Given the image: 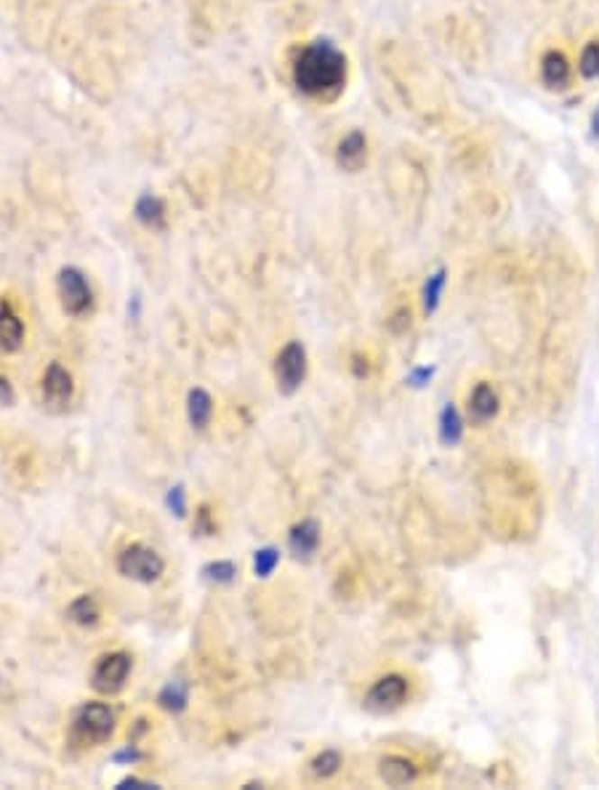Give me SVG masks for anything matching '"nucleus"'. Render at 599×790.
I'll list each match as a JSON object with an SVG mask.
<instances>
[{"instance_id":"nucleus-1","label":"nucleus","mask_w":599,"mask_h":790,"mask_svg":"<svg viewBox=\"0 0 599 790\" xmlns=\"http://www.w3.org/2000/svg\"><path fill=\"white\" fill-rule=\"evenodd\" d=\"M347 72L344 51L325 38L301 46L294 57V86L309 99H336L347 86Z\"/></svg>"},{"instance_id":"nucleus-2","label":"nucleus","mask_w":599,"mask_h":790,"mask_svg":"<svg viewBox=\"0 0 599 790\" xmlns=\"http://www.w3.org/2000/svg\"><path fill=\"white\" fill-rule=\"evenodd\" d=\"M115 732V713L104 703H88L77 711L72 722V740L80 745L107 742Z\"/></svg>"},{"instance_id":"nucleus-3","label":"nucleus","mask_w":599,"mask_h":790,"mask_svg":"<svg viewBox=\"0 0 599 790\" xmlns=\"http://www.w3.org/2000/svg\"><path fill=\"white\" fill-rule=\"evenodd\" d=\"M57 287H59L61 309L69 317H86L94 309V290L80 269H75V267L61 269Z\"/></svg>"},{"instance_id":"nucleus-4","label":"nucleus","mask_w":599,"mask_h":790,"mask_svg":"<svg viewBox=\"0 0 599 790\" xmlns=\"http://www.w3.org/2000/svg\"><path fill=\"white\" fill-rule=\"evenodd\" d=\"M118 569L131 577V580H139V583H155L160 575H163V559L155 549L144 546V543H133L128 546L118 559Z\"/></svg>"},{"instance_id":"nucleus-5","label":"nucleus","mask_w":599,"mask_h":790,"mask_svg":"<svg viewBox=\"0 0 599 790\" xmlns=\"http://www.w3.org/2000/svg\"><path fill=\"white\" fill-rule=\"evenodd\" d=\"M275 376H277V386L283 395H294L301 386L304 376H306V351L299 341L288 343L280 354H277V365H275Z\"/></svg>"},{"instance_id":"nucleus-6","label":"nucleus","mask_w":599,"mask_h":790,"mask_svg":"<svg viewBox=\"0 0 599 790\" xmlns=\"http://www.w3.org/2000/svg\"><path fill=\"white\" fill-rule=\"evenodd\" d=\"M131 655L125 652H110L104 658H99L96 668H94V676H91V684L94 689L104 692V695H113V692H120L125 686V678L131 674Z\"/></svg>"},{"instance_id":"nucleus-7","label":"nucleus","mask_w":599,"mask_h":790,"mask_svg":"<svg viewBox=\"0 0 599 790\" xmlns=\"http://www.w3.org/2000/svg\"><path fill=\"white\" fill-rule=\"evenodd\" d=\"M405 697H408V681L403 676H397V674H389V676L378 678V681L373 684V689L368 692L365 705H368L370 711H381V713H386V711L400 708V705L405 703Z\"/></svg>"},{"instance_id":"nucleus-8","label":"nucleus","mask_w":599,"mask_h":790,"mask_svg":"<svg viewBox=\"0 0 599 790\" xmlns=\"http://www.w3.org/2000/svg\"><path fill=\"white\" fill-rule=\"evenodd\" d=\"M72 392H75V384H72L69 370L59 362H54L43 376V399H46V404L64 407L72 399Z\"/></svg>"},{"instance_id":"nucleus-9","label":"nucleus","mask_w":599,"mask_h":790,"mask_svg":"<svg viewBox=\"0 0 599 790\" xmlns=\"http://www.w3.org/2000/svg\"><path fill=\"white\" fill-rule=\"evenodd\" d=\"M336 163L344 170L355 173L368 163V136L362 131H349L336 147Z\"/></svg>"},{"instance_id":"nucleus-10","label":"nucleus","mask_w":599,"mask_h":790,"mask_svg":"<svg viewBox=\"0 0 599 790\" xmlns=\"http://www.w3.org/2000/svg\"><path fill=\"white\" fill-rule=\"evenodd\" d=\"M24 341V322L11 306V301H0V351H16Z\"/></svg>"},{"instance_id":"nucleus-11","label":"nucleus","mask_w":599,"mask_h":790,"mask_svg":"<svg viewBox=\"0 0 599 790\" xmlns=\"http://www.w3.org/2000/svg\"><path fill=\"white\" fill-rule=\"evenodd\" d=\"M540 77L549 88H567L570 83V61L562 51H546L540 59Z\"/></svg>"},{"instance_id":"nucleus-12","label":"nucleus","mask_w":599,"mask_h":790,"mask_svg":"<svg viewBox=\"0 0 599 790\" xmlns=\"http://www.w3.org/2000/svg\"><path fill=\"white\" fill-rule=\"evenodd\" d=\"M133 213L147 229H166V224H168V208L158 195H141L136 200Z\"/></svg>"},{"instance_id":"nucleus-13","label":"nucleus","mask_w":599,"mask_h":790,"mask_svg":"<svg viewBox=\"0 0 599 790\" xmlns=\"http://www.w3.org/2000/svg\"><path fill=\"white\" fill-rule=\"evenodd\" d=\"M378 772H381V780H384L386 785H395V788L408 785V783L416 780V767H413V761H408V758H403V756H386V758L381 761Z\"/></svg>"},{"instance_id":"nucleus-14","label":"nucleus","mask_w":599,"mask_h":790,"mask_svg":"<svg viewBox=\"0 0 599 790\" xmlns=\"http://www.w3.org/2000/svg\"><path fill=\"white\" fill-rule=\"evenodd\" d=\"M288 543H291V549H294L296 557H312L317 551V546H320V527H317V522L306 519V522L296 524L291 530Z\"/></svg>"},{"instance_id":"nucleus-15","label":"nucleus","mask_w":599,"mask_h":790,"mask_svg":"<svg viewBox=\"0 0 599 790\" xmlns=\"http://www.w3.org/2000/svg\"><path fill=\"white\" fill-rule=\"evenodd\" d=\"M186 410H189V423L195 429H205L211 423V415H213V399L203 389H192L189 399H186Z\"/></svg>"},{"instance_id":"nucleus-16","label":"nucleus","mask_w":599,"mask_h":790,"mask_svg":"<svg viewBox=\"0 0 599 790\" xmlns=\"http://www.w3.org/2000/svg\"><path fill=\"white\" fill-rule=\"evenodd\" d=\"M469 404H472V413H475V418H479V421H487V418H493V415H495V410H498V396H495V392H493L487 384H479L477 389L472 392Z\"/></svg>"},{"instance_id":"nucleus-17","label":"nucleus","mask_w":599,"mask_h":790,"mask_svg":"<svg viewBox=\"0 0 599 790\" xmlns=\"http://www.w3.org/2000/svg\"><path fill=\"white\" fill-rule=\"evenodd\" d=\"M69 621H75L77 625H96L99 622V607L91 596H80L69 604Z\"/></svg>"},{"instance_id":"nucleus-18","label":"nucleus","mask_w":599,"mask_h":790,"mask_svg":"<svg viewBox=\"0 0 599 790\" xmlns=\"http://www.w3.org/2000/svg\"><path fill=\"white\" fill-rule=\"evenodd\" d=\"M461 418H458V410L453 404H448L442 410V418H440V434H442V442L448 445H456L461 440Z\"/></svg>"},{"instance_id":"nucleus-19","label":"nucleus","mask_w":599,"mask_h":790,"mask_svg":"<svg viewBox=\"0 0 599 790\" xmlns=\"http://www.w3.org/2000/svg\"><path fill=\"white\" fill-rule=\"evenodd\" d=\"M445 283H448V275H445V269H440V272H434L426 285H423V309L431 314L434 309H437V304H440V295H442V290H445Z\"/></svg>"},{"instance_id":"nucleus-20","label":"nucleus","mask_w":599,"mask_h":790,"mask_svg":"<svg viewBox=\"0 0 599 790\" xmlns=\"http://www.w3.org/2000/svg\"><path fill=\"white\" fill-rule=\"evenodd\" d=\"M578 72H581L586 80L599 77V41L586 43V49L581 51V59H578Z\"/></svg>"},{"instance_id":"nucleus-21","label":"nucleus","mask_w":599,"mask_h":790,"mask_svg":"<svg viewBox=\"0 0 599 790\" xmlns=\"http://www.w3.org/2000/svg\"><path fill=\"white\" fill-rule=\"evenodd\" d=\"M160 705H163L166 711H174V713L184 711V708H186V689H184V684H179V681L168 684V686L160 692Z\"/></svg>"},{"instance_id":"nucleus-22","label":"nucleus","mask_w":599,"mask_h":790,"mask_svg":"<svg viewBox=\"0 0 599 790\" xmlns=\"http://www.w3.org/2000/svg\"><path fill=\"white\" fill-rule=\"evenodd\" d=\"M339 767H341V756H339L336 750H322V753L312 761V772H314V777H331V775L339 772Z\"/></svg>"},{"instance_id":"nucleus-23","label":"nucleus","mask_w":599,"mask_h":790,"mask_svg":"<svg viewBox=\"0 0 599 790\" xmlns=\"http://www.w3.org/2000/svg\"><path fill=\"white\" fill-rule=\"evenodd\" d=\"M280 562V554L275 551V549H261V551H256V575L259 577H269L272 572H275V567Z\"/></svg>"},{"instance_id":"nucleus-24","label":"nucleus","mask_w":599,"mask_h":790,"mask_svg":"<svg viewBox=\"0 0 599 790\" xmlns=\"http://www.w3.org/2000/svg\"><path fill=\"white\" fill-rule=\"evenodd\" d=\"M205 575L211 580H216V583H230L235 577V567L230 565V562H216V565H211L205 569Z\"/></svg>"},{"instance_id":"nucleus-25","label":"nucleus","mask_w":599,"mask_h":790,"mask_svg":"<svg viewBox=\"0 0 599 790\" xmlns=\"http://www.w3.org/2000/svg\"><path fill=\"white\" fill-rule=\"evenodd\" d=\"M168 506L174 508L179 516L186 513V506H184V490H181V487H174V490H171V495H168Z\"/></svg>"},{"instance_id":"nucleus-26","label":"nucleus","mask_w":599,"mask_h":790,"mask_svg":"<svg viewBox=\"0 0 599 790\" xmlns=\"http://www.w3.org/2000/svg\"><path fill=\"white\" fill-rule=\"evenodd\" d=\"M0 402L3 404H11L14 402V392H11V384L5 378H0Z\"/></svg>"},{"instance_id":"nucleus-27","label":"nucleus","mask_w":599,"mask_h":790,"mask_svg":"<svg viewBox=\"0 0 599 790\" xmlns=\"http://www.w3.org/2000/svg\"><path fill=\"white\" fill-rule=\"evenodd\" d=\"M592 131H594V139L599 141V107L594 110V114H592Z\"/></svg>"}]
</instances>
